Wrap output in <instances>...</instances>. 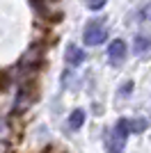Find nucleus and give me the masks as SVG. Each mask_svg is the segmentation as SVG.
<instances>
[{
  "instance_id": "2",
  "label": "nucleus",
  "mask_w": 151,
  "mask_h": 153,
  "mask_svg": "<svg viewBox=\"0 0 151 153\" xmlns=\"http://www.w3.org/2000/svg\"><path fill=\"white\" fill-rule=\"evenodd\" d=\"M128 119H119L114 123L112 133L108 137V153H121L126 146V140H128Z\"/></svg>"
},
{
  "instance_id": "7",
  "label": "nucleus",
  "mask_w": 151,
  "mask_h": 153,
  "mask_svg": "<svg viewBox=\"0 0 151 153\" xmlns=\"http://www.w3.org/2000/svg\"><path fill=\"white\" fill-rule=\"evenodd\" d=\"M144 130H147V121L144 119H131V121H128V133L138 135V133H144Z\"/></svg>"
},
{
  "instance_id": "5",
  "label": "nucleus",
  "mask_w": 151,
  "mask_h": 153,
  "mask_svg": "<svg viewBox=\"0 0 151 153\" xmlns=\"http://www.w3.org/2000/svg\"><path fill=\"white\" fill-rule=\"evenodd\" d=\"M147 51H151V37H144V34L135 37V41H133V53H135V55H144Z\"/></svg>"
},
{
  "instance_id": "10",
  "label": "nucleus",
  "mask_w": 151,
  "mask_h": 153,
  "mask_svg": "<svg viewBox=\"0 0 151 153\" xmlns=\"http://www.w3.org/2000/svg\"><path fill=\"white\" fill-rule=\"evenodd\" d=\"M142 16H144V19H149V16H151V7H147V9H144V14H142Z\"/></svg>"
},
{
  "instance_id": "6",
  "label": "nucleus",
  "mask_w": 151,
  "mask_h": 153,
  "mask_svg": "<svg viewBox=\"0 0 151 153\" xmlns=\"http://www.w3.org/2000/svg\"><path fill=\"white\" fill-rule=\"evenodd\" d=\"M82 123H85V110H73L69 117V128L78 130V128H82Z\"/></svg>"
},
{
  "instance_id": "4",
  "label": "nucleus",
  "mask_w": 151,
  "mask_h": 153,
  "mask_svg": "<svg viewBox=\"0 0 151 153\" xmlns=\"http://www.w3.org/2000/svg\"><path fill=\"white\" fill-rule=\"evenodd\" d=\"M64 59H67L69 66H80V64L85 62V51L78 48L76 44H69V46H67V51H64Z\"/></svg>"
},
{
  "instance_id": "1",
  "label": "nucleus",
  "mask_w": 151,
  "mask_h": 153,
  "mask_svg": "<svg viewBox=\"0 0 151 153\" xmlns=\"http://www.w3.org/2000/svg\"><path fill=\"white\" fill-rule=\"evenodd\" d=\"M82 41L85 46H101L108 41V27H105V21L103 19H96V21H89L85 25V32H82Z\"/></svg>"
},
{
  "instance_id": "9",
  "label": "nucleus",
  "mask_w": 151,
  "mask_h": 153,
  "mask_svg": "<svg viewBox=\"0 0 151 153\" xmlns=\"http://www.w3.org/2000/svg\"><path fill=\"white\" fill-rule=\"evenodd\" d=\"M131 89H133V82H126V85H121L119 94H121V96H126V94H128V91H131Z\"/></svg>"
},
{
  "instance_id": "8",
  "label": "nucleus",
  "mask_w": 151,
  "mask_h": 153,
  "mask_svg": "<svg viewBox=\"0 0 151 153\" xmlns=\"http://www.w3.org/2000/svg\"><path fill=\"white\" fill-rule=\"evenodd\" d=\"M108 0H85V5H87L89 12H101L103 7H105Z\"/></svg>"
},
{
  "instance_id": "3",
  "label": "nucleus",
  "mask_w": 151,
  "mask_h": 153,
  "mask_svg": "<svg viewBox=\"0 0 151 153\" xmlns=\"http://www.w3.org/2000/svg\"><path fill=\"white\" fill-rule=\"evenodd\" d=\"M128 55V46H126L124 39H114L112 44L108 46V57H110V64H121Z\"/></svg>"
}]
</instances>
